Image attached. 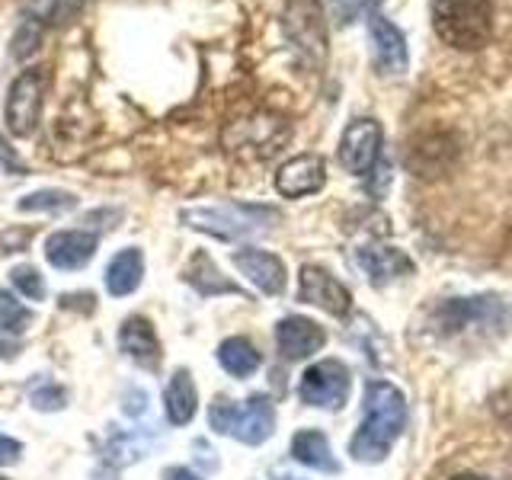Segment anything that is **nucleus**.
Instances as JSON below:
<instances>
[{"label":"nucleus","instance_id":"obj_21","mask_svg":"<svg viewBox=\"0 0 512 480\" xmlns=\"http://www.w3.org/2000/svg\"><path fill=\"white\" fill-rule=\"evenodd\" d=\"M141 279H144V256L138 247L119 250L106 266V288H109V295H116V298L132 295L141 285Z\"/></svg>","mask_w":512,"mask_h":480},{"label":"nucleus","instance_id":"obj_6","mask_svg":"<svg viewBox=\"0 0 512 480\" xmlns=\"http://www.w3.org/2000/svg\"><path fill=\"white\" fill-rule=\"evenodd\" d=\"M45 87H48V74H45V68H26V71L10 84V90H7V103H4V119H7L10 135H16V138H29L32 132H36L39 116H42Z\"/></svg>","mask_w":512,"mask_h":480},{"label":"nucleus","instance_id":"obj_2","mask_svg":"<svg viewBox=\"0 0 512 480\" xmlns=\"http://www.w3.org/2000/svg\"><path fill=\"white\" fill-rule=\"evenodd\" d=\"M432 29L455 52H477L493 39V0H432Z\"/></svg>","mask_w":512,"mask_h":480},{"label":"nucleus","instance_id":"obj_4","mask_svg":"<svg viewBox=\"0 0 512 480\" xmlns=\"http://www.w3.org/2000/svg\"><path fill=\"white\" fill-rule=\"evenodd\" d=\"M208 420H212L215 432H224V436L244 445H263L276 429V410H272V400L263 394H253L250 400H240V404H234L231 397H215Z\"/></svg>","mask_w":512,"mask_h":480},{"label":"nucleus","instance_id":"obj_32","mask_svg":"<svg viewBox=\"0 0 512 480\" xmlns=\"http://www.w3.org/2000/svg\"><path fill=\"white\" fill-rule=\"evenodd\" d=\"M343 4V13H356V10H365V7H372V4H378V0H340Z\"/></svg>","mask_w":512,"mask_h":480},{"label":"nucleus","instance_id":"obj_3","mask_svg":"<svg viewBox=\"0 0 512 480\" xmlns=\"http://www.w3.org/2000/svg\"><path fill=\"white\" fill-rule=\"evenodd\" d=\"M183 224L192 231L212 234L218 240H240L263 234L272 221H279V212L266 205H247V202H221V205H196L183 208Z\"/></svg>","mask_w":512,"mask_h":480},{"label":"nucleus","instance_id":"obj_20","mask_svg":"<svg viewBox=\"0 0 512 480\" xmlns=\"http://www.w3.org/2000/svg\"><path fill=\"white\" fill-rule=\"evenodd\" d=\"M199 407V394H196V381L186 372V368H176L170 384L164 388V410H167V420L173 426H186L192 416H196Z\"/></svg>","mask_w":512,"mask_h":480},{"label":"nucleus","instance_id":"obj_22","mask_svg":"<svg viewBox=\"0 0 512 480\" xmlns=\"http://www.w3.org/2000/svg\"><path fill=\"white\" fill-rule=\"evenodd\" d=\"M218 362L231 378H250L263 359L250 340H244V336H231V340H224L218 346Z\"/></svg>","mask_w":512,"mask_h":480},{"label":"nucleus","instance_id":"obj_14","mask_svg":"<svg viewBox=\"0 0 512 480\" xmlns=\"http://www.w3.org/2000/svg\"><path fill=\"white\" fill-rule=\"evenodd\" d=\"M327 343V330L311 317H282L276 324V346L288 362L308 359L314 352H320Z\"/></svg>","mask_w":512,"mask_h":480},{"label":"nucleus","instance_id":"obj_13","mask_svg":"<svg viewBox=\"0 0 512 480\" xmlns=\"http://www.w3.org/2000/svg\"><path fill=\"white\" fill-rule=\"evenodd\" d=\"M368 36H372V52H375V64L381 74H404L407 71V64H410L407 36L388 20V16L368 13Z\"/></svg>","mask_w":512,"mask_h":480},{"label":"nucleus","instance_id":"obj_7","mask_svg":"<svg viewBox=\"0 0 512 480\" xmlns=\"http://www.w3.org/2000/svg\"><path fill=\"white\" fill-rule=\"evenodd\" d=\"M349 368L340 359L314 362L308 372L301 375L298 394L308 407L320 410H340L349 400Z\"/></svg>","mask_w":512,"mask_h":480},{"label":"nucleus","instance_id":"obj_9","mask_svg":"<svg viewBox=\"0 0 512 480\" xmlns=\"http://www.w3.org/2000/svg\"><path fill=\"white\" fill-rule=\"evenodd\" d=\"M458 160V141L445 132H429L410 141L407 148V167L420 176V180H436L455 167Z\"/></svg>","mask_w":512,"mask_h":480},{"label":"nucleus","instance_id":"obj_26","mask_svg":"<svg viewBox=\"0 0 512 480\" xmlns=\"http://www.w3.org/2000/svg\"><path fill=\"white\" fill-rule=\"evenodd\" d=\"M39 45H42V20H32V16H26V20L16 26L13 32V58L16 61H26L39 52Z\"/></svg>","mask_w":512,"mask_h":480},{"label":"nucleus","instance_id":"obj_19","mask_svg":"<svg viewBox=\"0 0 512 480\" xmlns=\"http://www.w3.org/2000/svg\"><path fill=\"white\" fill-rule=\"evenodd\" d=\"M292 455L304 468L324 471V474H340V461L333 458L330 439L320 429H298L292 439Z\"/></svg>","mask_w":512,"mask_h":480},{"label":"nucleus","instance_id":"obj_16","mask_svg":"<svg viewBox=\"0 0 512 480\" xmlns=\"http://www.w3.org/2000/svg\"><path fill=\"white\" fill-rule=\"evenodd\" d=\"M96 234L93 231H55L52 237L45 240V260L52 263L55 269H80L93 260L96 253Z\"/></svg>","mask_w":512,"mask_h":480},{"label":"nucleus","instance_id":"obj_12","mask_svg":"<svg viewBox=\"0 0 512 480\" xmlns=\"http://www.w3.org/2000/svg\"><path fill=\"white\" fill-rule=\"evenodd\" d=\"M327 183V164L320 154H298L276 170V192L282 199L314 196Z\"/></svg>","mask_w":512,"mask_h":480},{"label":"nucleus","instance_id":"obj_24","mask_svg":"<svg viewBox=\"0 0 512 480\" xmlns=\"http://www.w3.org/2000/svg\"><path fill=\"white\" fill-rule=\"evenodd\" d=\"M77 205L74 192H64V189H42V192H32V196L20 199V212H68V208Z\"/></svg>","mask_w":512,"mask_h":480},{"label":"nucleus","instance_id":"obj_29","mask_svg":"<svg viewBox=\"0 0 512 480\" xmlns=\"http://www.w3.org/2000/svg\"><path fill=\"white\" fill-rule=\"evenodd\" d=\"M20 452H23L20 442L10 439V436H0V468H4V464H13L16 458H20Z\"/></svg>","mask_w":512,"mask_h":480},{"label":"nucleus","instance_id":"obj_8","mask_svg":"<svg viewBox=\"0 0 512 480\" xmlns=\"http://www.w3.org/2000/svg\"><path fill=\"white\" fill-rule=\"evenodd\" d=\"M381 141H384V132L375 119L349 122L340 138V164L356 176L372 173L381 160Z\"/></svg>","mask_w":512,"mask_h":480},{"label":"nucleus","instance_id":"obj_17","mask_svg":"<svg viewBox=\"0 0 512 480\" xmlns=\"http://www.w3.org/2000/svg\"><path fill=\"white\" fill-rule=\"evenodd\" d=\"M356 263L365 269V276L372 279L375 285H388L394 279H404L416 269L413 260L397 247L388 244H365L356 250Z\"/></svg>","mask_w":512,"mask_h":480},{"label":"nucleus","instance_id":"obj_31","mask_svg":"<svg viewBox=\"0 0 512 480\" xmlns=\"http://www.w3.org/2000/svg\"><path fill=\"white\" fill-rule=\"evenodd\" d=\"M164 480H202V477L196 471H189V468H170L164 474Z\"/></svg>","mask_w":512,"mask_h":480},{"label":"nucleus","instance_id":"obj_25","mask_svg":"<svg viewBox=\"0 0 512 480\" xmlns=\"http://www.w3.org/2000/svg\"><path fill=\"white\" fill-rule=\"evenodd\" d=\"M32 324V311L16 295L0 292V330L4 333H26Z\"/></svg>","mask_w":512,"mask_h":480},{"label":"nucleus","instance_id":"obj_15","mask_svg":"<svg viewBox=\"0 0 512 480\" xmlns=\"http://www.w3.org/2000/svg\"><path fill=\"white\" fill-rule=\"evenodd\" d=\"M234 266L244 272V276L260 288L263 295H282L285 292V282H288V272L285 263L279 260L276 253H266V250H256V247H244V250H234Z\"/></svg>","mask_w":512,"mask_h":480},{"label":"nucleus","instance_id":"obj_30","mask_svg":"<svg viewBox=\"0 0 512 480\" xmlns=\"http://www.w3.org/2000/svg\"><path fill=\"white\" fill-rule=\"evenodd\" d=\"M77 4H80V0H55L52 13H48V23H64L68 16H74Z\"/></svg>","mask_w":512,"mask_h":480},{"label":"nucleus","instance_id":"obj_18","mask_svg":"<svg viewBox=\"0 0 512 480\" xmlns=\"http://www.w3.org/2000/svg\"><path fill=\"white\" fill-rule=\"evenodd\" d=\"M119 346L135 362L148 365V368H157V362H160V343H157V333L148 317H138V314L128 317L119 330Z\"/></svg>","mask_w":512,"mask_h":480},{"label":"nucleus","instance_id":"obj_23","mask_svg":"<svg viewBox=\"0 0 512 480\" xmlns=\"http://www.w3.org/2000/svg\"><path fill=\"white\" fill-rule=\"evenodd\" d=\"M186 282L196 285V292L205 295V298L208 295H221V292H228V295H237L240 292L234 282L221 279V272H218V266L212 263V256H208V253H196V256H192V263L186 269Z\"/></svg>","mask_w":512,"mask_h":480},{"label":"nucleus","instance_id":"obj_34","mask_svg":"<svg viewBox=\"0 0 512 480\" xmlns=\"http://www.w3.org/2000/svg\"><path fill=\"white\" fill-rule=\"evenodd\" d=\"M0 480H7V477H0Z\"/></svg>","mask_w":512,"mask_h":480},{"label":"nucleus","instance_id":"obj_28","mask_svg":"<svg viewBox=\"0 0 512 480\" xmlns=\"http://www.w3.org/2000/svg\"><path fill=\"white\" fill-rule=\"evenodd\" d=\"M10 282L16 285V292H20L23 298H29V301H42L45 298V279L39 276V269L16 266L10 272Z\"/></svg>","mask_w":512,"mask_h":480},{"label":"nucleus","instance_id":"obj_10","mask_svg":"<svg viewBox=\"0 0 512 480\" xmlns=\"http://www.w3.org/2000/svg\"><path fill=\"white\" fill-rule=\"evenodd\" d=\"M506 314L500 298H452L445 301L436 314V327L442 333H461L468 327H490L500 324V317Z\"/></svg>","mask_w":512,"mask_h":480},{"label":"nucleus","instance_id":"obj_33","mask_svg":"<svg viewBox=\"0 0 512 480\" xmlns=\"http://www.w3.org/2000/svg\"><path fill=\"white\" fill-rule=\"evenodd\" d=\"M452 480H493V477H480V474H458Z\"/></svg>","mask_w":512,"mask_h":480},{"label":"nucleus","instance_id":"obj_5","mask_svg":"<svg viewBox=\"0 0 512 480\" xmlns=\"http://www.w3.org/2000/svg\"><path fill=\"white\" fill-rule=\"evenodd\" d=\"M285 141H288V122L276 116V112H253V116L228 122L221 132L224 151L247 160L276 154Z\"/></svg>","mask_w":512,"mask_h":480},{"label":"nucleus","instance_id":"obj_1","mask_svg":"<svg viewBox=\"0 0 512 480\" xmlns=\"http://www.w3.org/2000/svg\"><path fill=\"white\" fill-rule=\"evenodd\" d=\"M407 426V397L391 381L365 384V413L349 442V455L362 464H378L391 455L394 442Z\"/></svg>","mask_w":512,"mask_h":480},{"label":"nucleus","instance_id":"obj_11","mask_svg":"<svg viewBox=\"0 0 512 480\" xmlns=\"http://www.w3.org/2000/svg\"><path fill=\"white\" fill-rule=\"evenodd\" d=\"M298 298L304 304H314V308L327 311L333 317H346L352 308V295L349 288L333 279L327 269L320 266H301V276H298Z\"/></svg>","mask_w":512,"mask_h":480},{"label":"nucleus","instance_id":"obj_27","mask_svg":"<svg viewBox=\"0 0 512 480\" xmlns=\"http://www.w3.org/2000/svg\"><path fill=\"white\" fill-rule=\"evenodd\" d=\"M29 397H32V407H39V410H61L64 404H68V394H64L61 384L48 381V378L32 384Z\"/></svg>","mask_w":512,"mask_h":480}]
</instances>
